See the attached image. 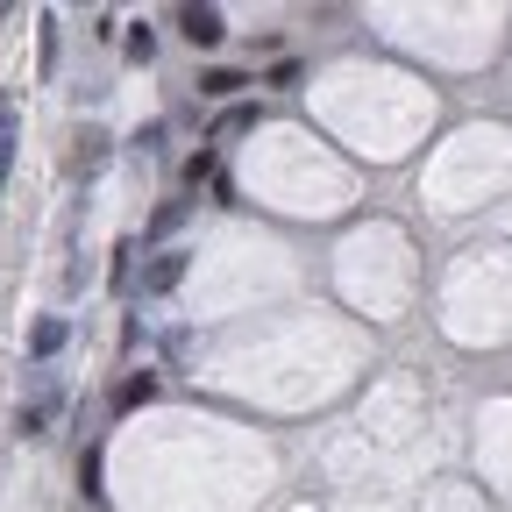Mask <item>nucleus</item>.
<instances>
[{
    "label": "nucleus",
    "mask_w": 512,
    "mask_h": 512,
    "mask_svg": "<svg viewBox=\"0 0 512 512\" xmlns=\"http://www.w3.org/2000/svg\"><path fill=\"white\" fill-rule=\"evenodd\" d=\"M107 164V136H86V150H79V171H100Z\"/></svg>",
    "instance_id": "2eb2a0df"
},
{
    "label": "nucleus",
    "mask_w": 512,
    "mask_h": 512,
    "mask_svg": "<svg viewBox=\"0 0 512 512\" xmlns=\"http://www.w3.org/2000/svg\"><path fill=\"white\" fill-rule=\"evenodd\" d=\"M171 22H178V36H185L192 50H214V43L228 36V15H221V8H200V0H185Z\"/></svg>",
    "instance_id": "f257e3e1"
},
{
    "label": "nucleus",
    "mask_w": 512,
    "mask_h": 512,
    "mask_svg": "<svg viewBox=\"0 0 512 512\" xmlns=\"http://www.w3.org/2000/svg\"><path fill=\"white\" fill-rule=\"evenodd\" d=\"M57 406H64V399H57V384H43V392H36V399H22V413H15V434H22V441H36V434H50V420H57Z\"/></svg>",
    "instance_id": "7ed1b4c3"
},
{
    "label": "nucleus",
    "mask_w": 512,
    "mask_h": 512,
    "mask_svg": "<svg viewBox=\"0 0 512 512\" xmlns=\"http://www.w3.org/2000/svg\"><path fill=\"white\" fill-rule=\"evenodd\" d=\"M242 86H256V79H249V72H235V64H207V72L192 79V93H200V100H221V107H228Z\"/></svg>",
    "instance_id": "20e7f679"
},
{
    "label": "nucleus",
    "mask_w": 512,
    "mask_h": 512,
    "mask_svg": "<svg viewBox=\"0 0 512 512\" xmlns=\"http://www.w3.org/2000/svg\"><path fill=\"white\" fill-rule=\"evenodd\" d=\"M121 50H128V64H150V57H157V29H150V22H128Z\"/></svg>",
    "instance_id": "9d476101"
},
{
    "label": "nucleus",
    "mask_w": 512,
    "mask_h": 512,
    "mask_svg": "<svg viewBox=\"0 0 512 512\" xmlns=\"http://www.w3.org/2000/svg\"><path fill=\"white\" fill-rule=\"evenodd\" d=\"M57 349H64V320H57V313H43L36 328H29V356H57Z\"/></svg>",
    "instance_id": "1a4fd4ad"
},
{
    "label": "nucleus",
    "mask_w": 512,
    "mask_h": 512,
    "mask_svg": "<svg viewBox=\"0 0 512 512\" xmlns=\"http://www.w3.org/2000/svg\"><path fill=\"white\" fill-rule=\"evenodd\" d=\"M256 121H264V107H256V100H235V107H228V114H221V121L207 128V143L221 150L228 136H249V128H256Z\"/></svg>",
    "instance_id": "423d86ee"
},
{
    "label": "nucleus",
    "mask_w": 512,
    "mask_h": 512,
    "mask_svg": "<svg viewBox=\"0 0 512 512\" xmlns=\"http://www.w3.org/2000/svg\"><path fill=\"white\" fill-rule=\"evenodd\" d=\"M256 86H271V93H292V86H299V57H278V64H271V72L256 79Z\"/></svg>",
    "instance_id": "f8f14e48"
},
{
    "label": "nucleus",
    "mask_w": 512,
    "mask_h": 512,
    "mask_svg": "<svg viewBox=\"0 0 512 512\" xmlns=\"http://www.w3.org/2000/svg\"><path fill=\"white\" fill-rule=\"evenodd\" d=\"M157 392H164L157 370H121V377H114V413H136V406H150Z\"/></svg>",
    "instance_id": "f03ea898"
},
{
    "label": "nucleus",
    "mask_w": 512,
    "mask_h": 512,
    "mask_svg": "<svg viewBox=\"0 0 512 512\" xmlns=\"http://www.w3.org/2000/svg\"><path fill=\"white\" fill-rule=\"evenodd\" d=\"M128 271H136V235L114 242V285H128Z\"/></svg>",
    "instance_id": "ddd939ff"
},
{
    "label": "nucleus",
    "mask_w": 512,
    "mask_h": 512,
    "mask_svg": "<svg viewBox=\"0 0 512 512\" xmlns=\"http://www.w3.org/2000/svg\"><path fill=\"white\" fill-rule=\"evenodd\" d=\"M178 285H185V249H157V264L143 271V292L164 299V292H178Z\"/></svg>",
    "instance_id": "39448f33"
},
{
    "label": "nucleus",
    "mask_w": 512,
    "mask_h": 512,
    "mask_svg": "<svg viewBox=\"0 0 512 512\" xmlns=\"http://www.w3.org/2000/svg\"><path fill=\"white\" fill-rule=\"evenodd\" d=\"M79 491H86V498L107 491V484H100V441H86V456H79Z\"/></svg>",
    "instance_id": "9b49d317"
},
{
    "label": "nucleus",
    "mask_w": 512,
    "mask_h": 512,
    "mask_svg": "<svg viewBox=\"0 0 512 512\" xmlns=\"http://www.w3.org/2000/svg\"><path fill=\"white\" fill-rule=\"evenodd\" d=\"M178 221H185V200H164V207H157V221H150V235H171Z\"/></svg>",
    "instance_id": "4468645a"
},
{
    "label": "nucleus",
    "mask_w": 512,
    "mask_h": 512,
    "mask_svg": "<svg viewBox=\"0 0 512 512\" xmlns=\"http://www.w3.org/2000/svg\"><path fill=\"white\" fill-rule=\"evenodd\" d=\"M15 143H22V114H15V100H0V185L15 171Z\"/></svg>",
    "instance_id": "6e6552de"
},
{
    "label": "nucleus",
    "mask_w": 512,
    "mask_h": 512,
    "mask_svg": "<svg viewBox=\"0 0 512 512\" xmlns=\"http://www.w3.org/2000/svg\"><path fill=\"white\" fill-rule=\"evenodd\" d=\"M178 178H185V192H200V185H214V178H221V150H214V143H200V150L185 157V171H178Z\"/></svg>",
    "instance_id": "0eeeda50"
}]
</instances>
